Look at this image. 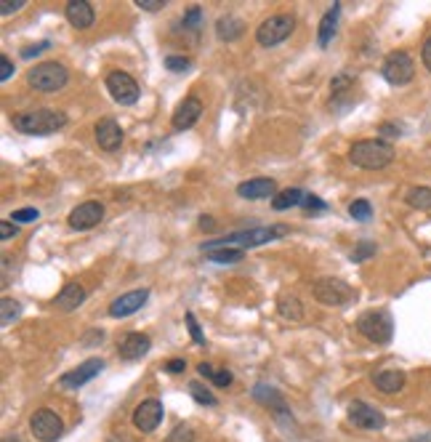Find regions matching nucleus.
Segmentation results:
<instances>
[{
	"label": "nucleus",
	"mask_w": 431,
	"mask_h": 442,
	"mask_svg": "<svg viewBox=\"0 0 431 442\" xmlns=\"http://www.w3.org/2000/svg\"><path fill=\"white\" fill-rule=\"evenodd\" d=\"M242 22H240L237 16H221L219 22H216V35H219V40H226V43H232V40H237L240 35H242Z\"/></svg>",
	"instance_id": "b1692460"
},
{
	"label": "nucleus",
	"mask_w": 431,
	"mask_h": 442,
	"mask_svg": "<svg viewBox=\"0 0 431 442\" xmlns=\"http://www.w3.org/2000/svg\"><path fill=\"white\" fill-rule=\"evenodd\" d=\"M189 392H192V397L197 400V402H200V405H210V408H213V405H219V400H216V395L210 392L208 386H203L200 381H192V384H189Z\"/></svg>",
	"instance_id": "7c9ffc66"
},
{
	"label": "nucleus",
	"mask_w": 431,
	"mask_h": 442,
	"mask_svg": "<svg viewBox=\"0 0 431 442\" xmlns=\"http://www.w3.org/2000/svg\"><path fill=\"white\" fill-rule=\"evenodd\" d=\"M160 421H163V402L155 400V397L144 400L134 411V427L139 429V432H144V434L155 432V429L160 427Z\"/></svg>",
	"instance_id": "ddd939ff"
},
{
	"label": "nucleus",
	"mask_w": 431,
	"mask_h": 442,
	"mask_svg": "<svg viewBox=\"0 0 431 442\" xmlns=\"http://www.w3.org/2000/svg\"><path fill=\"white\" fill-rule=\"evenodd\" d=\"M200 229H205V232H213V229H216V221H213L210 216H203V219H200Z\"/></svg>",
	"instance_id": "603ef678"
},
{
	"label": "nucleus",
	"mask_w": 431,
	"mask_h": 442,
	"mask_svg": "<svg viewBox=\"0 0 431 442\" xmlns=\"http://www.w3.org/2000/svg\"><path fill=\"white\" fill-rule=\"evenodd\" d=\"M24 3H27V0H0V14L3 16L16 14V11H22V8H24Z\"/></svg>",
	"instance_id": "e433bc0d"
},
{
	"label": "nucleus",
	"mask_w": 431,
	"mask_h": 442,
	"mask_svg": "<svg viewBox=\"0 0 431 442\" xmlns=\"http://www.w3.org/2000/svg\"><path fill=\"white\" fill-rule=\"evenodd\" d=\"M349 216L352 219H357V221H368L373 216V208L368 200H354L352 205H349Z\"/></svg>",
	"instance_id": "2f4dec72"
},
{
	"label": "nucleus",
	"mask_w": 431,
	"mask_h": 442,
	"mask_svg": "<svg viewBox=\"0 0 431 442\" xmlns=\"http://www.w3.org/2000/svg\"><path fill=\"white\" fill-rule=\"evenodd\" d=\"M197 373H200L203 379H210V381H213V376H216V370H213L210 363H200V365H197Z\"/></svg>",
	"instance_id": "8fccbe9b"
},
{
	"label": "nucleus",
	"mask_w": 431,
	"mask_h": 442,
	"mask_svg": "<svg viewBox=\"0 0 431 442\" xmlns=\"http://www.w3.org/2000/svg\"><path fill=\"white\" fill-rule=\"evenodd\" d=\"M194 440V432L189 427H176L173 434L168 437V442H192Z\"/></svg>",
	"instance_id": "4c0bfd02"
},
{
	"label": "nucleus",
	"mask_w": 431,
	"mask_h": 442,
	"mask_svg": "<svg viewBox=\"0 0 431 442\" xmlns=\"http://www.w3.org/2000/svg\"><path fill=\"white\" fill-rule=\"evenodd\" d=\"M407 205H413L418 211H431V187H413L407 195Z\"/></svg>",
	"instance_id": "cd10ccee"
},
{
	"label": "nucleus",
	"mask_w": 431,
	"mask_h": 442,
	"mask_svg": "<svg viewBox=\"0 0 431 442\" xmlns=\"http://www.w3.org/2000/svg\"><path fill=\"white\" fill-rule=\"evenodd\" d=\"M375 253V245L373 243H359L357 248H354V253H352V261H365L368 256H373Z\"/></svg>",
	"instance_id": "58836bf2"
},
{
	"label": "nucleus",
	"mask_w": 431,
	"mask_h": 442,
	"mask_svg": "<svg viewBox=\"0 0 431 442\" xmlns=\"http://www.w3.org/2000/svg\"><path fill=\"white\" fill-rule=\"evenodd\" d=\"M149 347H152V341L147 333H128L118 344V354L123 360H141L149 352Z\"/></svg>",
	"instance_id": "6ab92c4d"
},
{
	"label": "nucleus",
	"mask_w": 431,
	"mask_h": 442,
	"mask_svg": "<svg viewBox=\"0 0 431 442\" xmlns=\"http://www.w3.org/2000/svg\"><path fill=\"white\" fill-rule=\"evenodd\" d=\"M314 299L325 306H343L354 299V290L338 277H322L314 283Z\"/></svg>",
	"instance_id": "0eeeda50"
},
{
	"label": "nucleus",
	"mask_w": 431,
	"mask_h": 442,
	"mask_svg": "<svg viewBox=\"0 0 431 442\" xmlns=\"http://www.w3.org/2000/svg\"><path fill=\"white\" fill-rule=\"evenodd\" d=\"M301 205H304L306 211H325V208H327L325 200H320L317 195H309V192L304 195V203H301Z\"/></svg>",
	"instance_id": "ea45409f"
},
{
	"label": "nucleus",
	"mask_w": 431,
	"mask_h": 442,
	"mask_svg": "<svg viewBox=\"0 0 431 442\" xmlns=\"http://www.w3.org/2000/svg\"><path fill=\"white\" fill-rule=\"evenodd\" d=\"M277 312L290 322L304 320V306H301V301H298L296 296H288V293H283V296L277 299Z\"/></svg>",
	"instance_id": "bb28decb"
},
{
	"label": "nucleus",
	"mask_w": 431,
	"mask_h": 442,
	"mask_svg": "<svg viewBox=\"0 0 431 442\" xmlns=\"http://www.w3.org/2000/svg\"><path fill=\"white\" fill-rule=\"evenodd\" d=\"M338 11H341V6L336 3L325 16H322V22H320V35H317V43L325 48L330 43V38L336 35V24H338Z\"/></svg>",
	"instance_id": "393cba45"
},
{
	"label": "nucleus",
	"mask_w": 431,
	"mask_h": 442,
	"mask_svg": "<svg viewBox=\"0 0 431 442\" xmlns=\"http://www.w3.org/2000/svg\"><path fill=\"white\" fill-rule=\"evenodd\" d=\"M165 67H168L171 72H187V70H189V59H187V56H168V59H165Z\"/></svg>",
	"instance_id": "c9c22d12"
},
{
	"label": "nucleus",
	"mask_w": 431,
	"mask_h": 442,
	"mask_svg": "<svg viewBox=\"0 0 431 442\" xmlns=\"http://www.w3.org/2000/svg\"><path fill=\"white\" fill-rule=\"evenodd\" d=\"M30 432L35 440L40 442H56L64 434V424L54 411H38L30 418Z\"/></svg>",
	"instance_id": "1a4fd4ad"
},
{
	"label": "nucleus",
	"mask_w": 431,
	"mask_h": 442,
	"mask_svg": "<svg viewBox=\"0 0 431 442\" xmlns=\"http://www.w3.org/2000/svg\"><path fill=\"white\" fill-rule=\"evenodd\" d=\"M283 235H288V227H285V224H277V227H256V229H245V232H235V235L221 237V240H210V243L203 245V251L208 253V251L232 248V245H240V248H256V245L280 240Z\"/></svg>",
	"instance_id": "7ed1b4c3"
},
{
	"label": "nucleus",
	"mask_w": 431,
	"mask_h": 442,
	"mask_svg": "<svg viewBox=\"0 0 431 442\" xmlns=\"http://www.w3.org/2000/svg\"><path fill=\"white\" fill-rule=\"evenodd\" d=\"M27 80H30V86L35 91L54 93L67 86L70 72H67V67L59 64V61H43V64H35V67H32Z\"/></svg>",
	"instance_id": "20e7f679"
},
{
	"label": "nucleus",
	"mask_w": 431,
	"mask_h": 442,
	"mask_svg": "<svg viewBox=\"0 0 431 442\" xmlns=\"http://www.w3.org/2000/svg\"><path fill=\"white\" fill-rule=\"evenodd\" d=\"M421 59H423V64H426V70L431 72V35L423 40V48H421Z\"/></svg>",
	"instance_id": "49530a36"
},
{
	"label": "nucleus",
	"mask_w": 431,
	"mask_h": 442,
	"mask_svg": "<svg viewBox=\"0 0 431 442\" xmlns=\"http://www.w3.org/2000/svg\"><path fill=\"white\" fill-rule=\"evenodd\" d=\"M304 189H298V187H288V189H283V192H277L274 198H272V208L274 211H288V208H296V205H301L304 203Z\"/></svg>",
	"instance_id": "5701e85b"
},
{
	"label": "nucleus",
	"mask_w": 431,
	"mask_h": 442,
	"mask_svg": "<svg viewBox=\"0 0 431 442\" xmlns=\"http://www.w3.org/2000/svg\"><path fill=\"white\" fill-rule=\"evenodd\" d=\"M86 301V288L80 285V283H67L64 288L59 290V296H56V309H61V312H72V309H77V306Z\"/></svg>",
	"instance_id": "412c9836"
},
{
	"label": "nucleus",
	"mask_w": 431,
	"mask_h": 442,
	"mask_svg": "<svg viewBox=\"0 0 431 442\" xmlns=\"http://www.w3.org/2000/svg\"><path fill=\"white\" fill-rule=\"evenodd\" d=\"M346 86H352V77L349 75H338L330 80V88H333V93H341Z\"/></svg>",
	"instance_id": "37998d69"
},
{
	"label": "nucleus",
	"mask_w": 431,
	"mask_h": 442,
	"mask_svg": "<svg viewBox=\"0 0 431 442\" xmlns=\"http://www.w3.org/2000/svg\"><path fill=\"white\" fill-rule=\"evenodd\" d=\"M107 88H109V96H112L118 104L131 107V104L139 102V83H136L128 72H120V70L109 72V75H107Z\"/></svg>",
	"instance_id": "9d476101"
},
{
	"label": "nucleus",
	"mask_w": 431,
	"mask_h": 442,
	"mask_svg": "<svg viewBox=\"0 0 431 442\" xmlns=\"http://www.w3.org/2000/svg\"><path fill=\"white\" fill-rule=\"evenodd\" d=\"M48 46H51L48 40H43V43H35V46L24 48V51H22V56H24V59H32V56H38V54H40V51H45Z\"/></svg>",
	"instance_id": "a18cd8bd"
},
{
	"label": "nucleus",
	"mask_w": 431,
	"mask_h": 442,
	"mask_svg": "<svg viewBox=\"0 0 431 442\" xmlns=\"http://www.w3.org/2000/svg\"><path fill=\"white\" fill-rule=\"evenodd\" d=\"M237 195L245 200H264L277 195V184L272 179H248L237 187Z\"/></svg>",
	"instance_id": "aec40b11"
},
{
	"label": "nucleus",
	"mask_w": 431,
	"mask_h": 442,
	"mask_svg": "<svg viewBox=\"0 0 431 442\" xmlns=\"http://www.w3.org/2000/svg\"><path fill=\"white\" fill-rule=\"evenodd\" d=\"M0 67H3V70H0V80L6 83V80L11 77V72H14V67H11V59H8V56H0Z\"/></svg>",
	"instance_id": "de8ad7c7"
},
{
	"label": "nucleus",
	"mask_w": 431,
	"mask_h": 442,
	"mask_svg": "<svg viewBox=\"0 0 431 442\" xmlns=\"http://www.w3.org/2000/svg\"><path fill=\"white\" fill-rule=\"evenodd\" d=\"M136 6L141 8V11H163L165 6V0H136Z\"/></svg>",
	"instance_id": "a19ab883"
},
{
	"label": "nucleus",
	"mask_w": 431,
	"mask_h": 442,
	"mask_svg": "<svg viewBox=\"0 0 431 442\" xmlns=\"http://www.w3.org/2000/svg\"><path fill=\"white\" fill-rule=\"evenodd\" d=\"M67 125V115L61 109H32V112H19L14 115V128L22 134H30V136H48V134H56Z\"/></svg>",
	"instance_id": "f257e3e1"
},
{
	"label": "nucleus",
	"mask_w": 431,
	"mask_h": 442,
	"mask_svg": "<svg viewBox=\"0 0 431 442\" xmlns=\"http://www.w3.org/2000/svg\"><path fill=\"white\" fill-rule=\"evenodd\" d=\"M296 27V19L290 14H277V16H269L264 24H258L256 30V40L261 46H280L285 38H290V32Z\"/></svg>",
	"instance_id": "423d86ee"
},
{
	"label": "nucleus",
	"mask_w": 431,
	"mask_h": 442,
	"mask_svg": "<svg viewBox=\"0 0 431 442\" xmlns=\"http://www.w3.org/2000/svg\"><path fill=\"white\" fill-rule=\"evenodd\" d=\"M205 256L216 264H237L242 261V248H219V251H208Z\"/></svg>",
	"instance_id": "c85d7f7f"
},
{
	"label": "nucleus",
	"mask_w": 431,
	"mask_h": 442,
	"mask_svg": "<svg viewBox=\"0 0 431 442\" xmlns=\"http://www.w3.org/2000/svg\"><path fill=\"white\" fill-rule=\"evenodd\" d=\"M381 134H384V136H400L402 131L394 123H384V125H381Z\"/></svg>",
	"instance_id": "3c124183"
},
{
	"label": "nucleus",
	"mask_w": 431,
	"mask_h": 442,
	"mask_svg": "<svg viewBox=\"0 0 431 442\" xmlns=\"http://www.w3.org/2000/svg\"><path fill=\"white\" fill-rule=\"evenodd\" d=\"M64 16H67V22L72 24L75 30H88L93 24V19H96V11H93V6L88 0H70L64 6Z\"/></svg>",
	"instance_id": "a211bd4d"
},
{
	"label": "nucleus",
	"mask_w": 431,
	"mask_h": 442,
	"mask_svg": "<svg viewBox=\"0 0 431 442\" xmlns=\"http://www.w3.org/2000/svg\"><path fill=\"white\" fill-rule=\"evenodd\" d=\"M200 115H203V102H200L197 96H187L179 107H176L171 123H173L176 131H189L194 123L200 120Z\"/></svg>",
	"instance_id": "f3484780"
},
{
	"label": "nucleus",
	"mask_w": 431,
	"mask_h": 442,
	"mask_svg": "<svg viewBox=\"0 0 431 442\" xmlns=\"http://www.w3.org/2000/svg\"><path fill=\"white\" fill-rule=\"evenodd\" d=\"M187 328H189V336H192L194 344H197V347H205V336L200 331V322H197V317H194L192 312H187Z\"/></svg>",
	"instance_id": "473e14b6"
},
{
	"label": "nucleus",
	"mask_w": 431,
	"mask_h": 442,
	"mask_svg": "<svg viewBox=\"0 0 431 442\" xmlns=\"http://www.w3.org/2000/svg\"><path fill=\"white\" fill-rule=\"evenodd\" d=\"M102 370H104V360L91 357V360H86L83 365H77L75 370L64 373V376L59 379V384L64 386V389H80V386H86L88 381H93Z\"/></svg>",
	"instance_id": "f8f14e48"
},
{
	"label": "nucleus",
	"mask_w": 431,
	"mask_h": 442,
	"mask_svg": "<svg viewBox=\"0 0 431 442\" xmlns=\"http://www.w3.org/2000/svg\"><path fill=\"white\" fill-rule=\"evenodd\" d=\"M165 370H168V373H184V370H187V363L179 360V357H176V360H168Z\"/></svg>",
	"instance_id": "09e8293b"
},
{
	"label": "nucleus",
	"mask_w": 431,
	"mask_h": 442,
	"mask_svg": "<svg viewBox=\"0 0 431 442\" xmlns=\"http://www.w3.org/2000/svg\"><path fill=\"white\" fill-rule=\"evenodd\" d=\"M405 386V373L402 370H381L375 376V389L384 395H394Z\"/></svg>",
	"instance_id": "4be33fe9"
},
{
	"label": "nucleus",
	"mask_w": 431,
	"mask_h": 442,
	"mask_svg": "<svg viewBox=\"0 0 431 442\" xmlns=\"http://www.w3.org/2000/svg\"><path fill=\"white\" fill-rule=\"evenodd\" d=\"M357 331L373 344H389L394 336V322L384 309H370L357 320Z\"/></svg>",
	"instance_id": "39448f33"
},
{
	"label": "nucleus",
	"mask_w": 431,
	"mask_h": 442,
	"mask_svg": "<svg viewBox=\"0 0 431 442\" xmlns=\"http://www.w3.org/2000/svg\"><path fill=\"white\" fill-rule=\"evenodd\" d=\"M102 219H104V205L96 203V200H88V203H80L72 214H70V227L83 232V229L96 227Z\"/></svg>",
	"instance_id": "4468645a"
},
{
	"label": "nucleus",
	"mask_w": 431,
	"mask_h": 442,
	"mask_svg": "<svg viewBox=\"0 0 431 442\" xmlns=\"http://www.w3.org/2000/svg\"><path fill=\"white\" fill-rule=\"evenodd\" d=\"M203 24V8H197V6H192L187 14H184V27H189V30H197Z\"/></svg>",
	"instance_id": "f704fd0d"
},
{
	"label": "nucleus",
	"mask_w": 431,
	"mask_h": 442,
	"mask_svg": "<svg viewBox=\"0 0 431 442\" xmlns=\"http://www.w3.org/2000/svg\"><path fill=\"white\" fill-rule=\"evenodd\" d=\"M19 312H22L19 301L8 299V296H3V301H0V320H3V325H11V322L19 317Z\"/></svg>",
	"instance_id": "c756f323"
},
{
	"label": "nucleus",
	"mask_w": 431,
	"mask_h": 442,
	"mask_svg": "<svg viewBox=\"0 0 431 442\" xmlns=\"http://www.w3.org/2000/svg\"><path fill=\"white\" fill-rule=\"evenodd\" d=\"M349 421L357 429H365V432H381L386 427V416L378 408L368 405V402H359V400H354L349 405Z\"/></svg>",
	"instance_id": "9b49d317"
},
{
	"label": "nucleus",
	"mask_w": 431,
	"mask_h": 442,
	"mask_svg": "<svg viewBox=\"0 0 431 442\" xmlns=\"http://www.w3.org/2000/svg\"><path fill=\"white\" fill-rule=\"evenodd\" d=\"M253 397L258 400V402H264L267 408H272V411H277V413H285V402H283V397L277 395L272 386H267V384H256L253 386Z\"/></svg>",
	"instance_id": "a878e982"
},
{
	"label": "nucleus",
	"mask_w": 431,
	"mask_h": 442,
	"mask_svg": "<svg viewBox=\"0 0 431 442\" xmlns=\"http://www.w3.org/2000/svg\"><path fill=\"white\" fill-rule=\"evenodd\" d=\"M96 141H99V147L104 150V152H118L120 144H123V128H120V123L115 118H102V120L96 123Z\"/></svg>",
	"instance_id": "2eb2a0df"
},
{
	"label": "nucleus",
	"mask_w": 431,
	"mask_h": 442,
	"mask_svg": "<svg viewBox=\"0 0 431 442\" xmlns=\"http://www.w3.org/2000/svg\"><path fill=\"white\" fill-rule=\"evenodd\" d=\"M232 381H235V376H232L229 370H216V376H213V384H216V386H221V389L232 386Z\"/></svg>",
	"instance_id": "79ce46f5"
},
{
	"label": "nucleus",
	"mask_w": 431,
	"mask_h": 442,
	"mask_svg": "<svg viewBox=\"0 0 431 442\" xmlns=\"http://www.w3.org/2000/svg\"><path fill=\"white\" fill-rule=\"evenodd\" d=\"M16 232L19 229H16L14 221H3L0 224V240H11V237H16Z\"/></svg>",
	"instance_id": "c03bdc74"
},
{
	"label": "nucleus",
	"mask_w": 431,
	"mask_h": 442,
	"mask_svg": "<svg viewBox=\"0 0 431 442\" xmlns=\"http://www.w3.org/2000/svg\"><path fill=\"white\" fill-rule=\"evenodd\" d=\"M147 299H149L147 288L128 290V293L118 296V299L109 304V315H112V317H128V315H134V312H139L141 306L147 304Z\"/></svg>",
	"instance_id": "dca6fc26"
},
{
	"label": "nucleus",
	"mask_w": 431,
	"mask_h": 442,
	"mask_svg": "<svg viewBox=\"0 0 431 442\" xmlns=\"http://www.w3.org/2000/svg\"><path fill=\"white\" fill-rule=\"evenodd\" d=\"M381 72H384V77H386L391 86H405L416 75V64H413L407 51H391L386 59H384Z\"/></svg>",
	"instance_id": "6e6552de"
},
{
	"label": "nucleus",
	"mask_w": 431,
	"mask_h": 442,
	"mask_svg": "<svg viewBox=\"0 0 431 442\" xmlns=\"http://www.w3.org/2000/svg\"><path fill=\"white\" fill-rule=\"evenodd\" d=\"M349 160L365 171H381L394 160V147L381 139H362V141L352 144Z\"/></svg>",
	"instance_id": "f03ea898"
},
{
	"label": "nucleus",
	"mask_w": 431,
	"mask_h": 442,
	"mask_svg": "<svg viewBox=\"0 0 431 442\" xmlns=\"http://www.w3.org/2000/svg\"><path fill=\"white\" fill-rule=\"evenodd\" d=\"M38 216H40L38 208H19V211L11 214V221L14 224H27V221H38Z\"/></svg>",
	"instance_id": "72a5a7b5"
}]
</instances>
